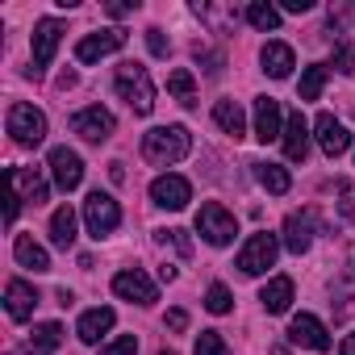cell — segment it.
<instances>
[{
	"label": "cell",
	"instance_id": "6da1fadb",
	"mask_svg": "<svg viewBox=\"0 0 355 355\" xmlns=\"http://www.w3.org/2000/svg\"><path fill=\"white\" fill-rule=\"evenodd\" d=\"M189 150H193V134H189L184 125H155V130L142 138V159L155 163V167L180 163Z\"/></svg>",
	"mask_w": 355,
	"mask_h": 355
},
{
	"label": "cell",
	"instance_id": "7a4b0ae2",
	"mask_svg": "<svg viewBox=\"0 0 355 355\" xmlns=\"http://www.w3.org/2000/svg\"><path fill=\"white\" fill-rule=\"evenodd\" d=\"M113 84H117V96H121L138 117H146V113L155 109V84H150V71H146L142 63H121Z\"/></svg>",
	"mask_w": 355,
	"mask_h": 355
},
{
	"label": "cell",
	"instance_id": "3957f363",
	"mask_svg": "<svg viewBox=\"0 0 355 355\" xmlns=\"http://www.w3.org/2000/svg\"><path fill=\"white\" fill-rule=\"evenodd\" d=\"M197 234H201L209 247H230L234 234H239V222H234V214H230L226 205L205 201V205L197 209Z\"/></svg>",
	"mask_w": 355,
	"mask_h": 355
},
{
	"label": "cell",
	"instance_id": "277c9868",
	"mask_svg": "<svg viewBox=\"0 0 355 355\" xmlns=\"http://www.w3.org/2000/svg\"><path fill=\"white\" fill-rule=\"evenodd\" d=\"M5 121H9V134H13L17 146H42V138H46V113L42 109L17 101V105H9Z\"/></svg>",
	"mask_w": 355,
	"mask_h": 355
},
{
	"label": "cell",
	"instance_id": "5b68a950",
	"mask_svg": "<svg viewBox=\"0 0 355 355\" xmlns=\"http://www.w3.org/2000/svg\"><path fill=\"white\" fill-rule=\"evenodd\" d=\"M276 255H280V239L268 234V230H259V234H251V239L243 243V251H239V272H243V276H263V272L276 263Z\"/></svg>",
	"mask_w": 355,
	"mask_h": 355
},
{
	"label": "cell",
	"instance_id": "8992f818",
	"mask_svg": "<svg viewBox=\"0 0 355 355\" xmlns=\"http://www.w3.org/2000/svg\"><path fill=\"white\" fill-rule=\"evenodd\" d=\"M84 222H88V234L101 243V239H109L117 226H121V209H117V201L109 197V193H88V201H84Z\"/></svg>",
	"mask_w": 355,
	"mask_h": 355
},
{
	"label": "cell",
	"instance_id": "52a82bcc",
	"mask_svg": "<svg viewBox=\"0 0 355 355\" xmlns=\"http://www.w3.org/2000/svg\"><path fill=\"white\" fill-rule=\"evenodd\" d=\"M63 34H67V26H63L59 17H42V21L34 26V67H30V76H34V80L51 67V59H55V51H59Z\"/></svg>",
	"mask_w": 355,
	"mask_h": 355
},
{
	"label": "cell",
	"instance_id": "ba28073f",
	"mask_svg": "<svg viewBox=\"0 0 355 355\" xmlns=\"http://www.w3.org/2000/svg\"><path fill=\"white\" fill-rule=\"evenodd\" d=\"M113 130H117V121H113V113L105 105H88V109H80L71 117V134H80L84 142H109Z\"/></svg>",
	"mask_w": 355,
	"mask_h": 355
},
{
	"label": "cell",
	"instance_id": "9c48e42d",
	"mask_svg": "<svg viewBox=\"0 0 355 355\" xmlns=\"http://www.w3.org/2000/svg\"><path fill=\"white\" fill-rule=\"evenodd\" d=\"M113 293H117L121 301H134V305H150V301H159L155 280H150L142 268H125V272H117V276H113Z\"/></svg>",
	"mask_w": 355,
	"mask_h": 355
},
{
	"label": "cell",
	"instance_id": "30bf717a",
	"mask_svg": "<svg viewBox=\"0 0 355 355\" xmlns=\"http://www.w3.org/2000/svg\"><path fill=\"white\" fill-rule=\"evenodd\" d=\"M150 201L159 209H184L193 201V184L184 180V175H155V184H150Z\"/></svg>",
	"mask_w": 355,
	"mask_h": 355
},
{
	"label": "cell",
	"instance_id": "8fae6325",
	"mask_svg": "<svg viewBox=\"0 0 355 355\" xmlns=\"http://www.w3.org/2000/svg\"><path fill=\"white\" fill-rule=\"evenodd\" d=\"M125 46V30H101V34H84L76 42V59L80 63H101L105 55L121 51Z\"/></svg>",
	"mask_w": 355,
	"mask_h": 355
},
{
	"label": "cell",
	"instance_id": "7c38bea8",
	"mask_svg": "<svg viewBox=\"0 0 355 355\" xmlns=\"http://www.w3.org/2000/svg\"><path fill=\"white\" fill-rule=\"evenodd\" d=\"M51 175H55V184H59L63 193H71V189H80V180H84V159H80L76 150H67V146H55V150H51Z\"/></svg>",
	"mask_w": 355,
	"mask_h": 355
},
{
	"label": "cell",
	"instance_id": "4fadbf2b",
	"mask_svg": "<svg viewBox=\"0 0 355 355\" xmlns=\"http://www.w3.org/2000/svg\"><path fill=\"white\" fill-rule=\"evenodd\" d=\"M288 343L309 347V351H330V334H326V326H322L313 313H297V318L288 322Z\"/></svg>",
	"mask_w": 355,
	"mask_h": 355
},
{
	"label": "cell",
	"instance_id": "5bb4252c",
	"mask_svg": "<svg viewBox=\"0 0 355 355\" xmlns=\"http://www.w3.org/2000/svg\"><path fill=\"white\" fill-rule=\"evenodd\" d=\"M313 134H318V142H322V150H326L330 159H338L343 150H351V134H347V125H343L334 113H318Z\"/></svg>",
	"mask_w": 355,
	"mask_h": 355
},
{
	"label": "cell",
	"instance_id": "9a60e30c",
	"mask_svg": "<svg viewBox=\"0 0 355 355\" xmlns=\"http://www.w3.org/2000/svg\"><path fill=\"white\" fill-rule=\"evenodd\" d=\"M284 134V113H280V101L276 96H255V138L259 142H272Z\"/></svg>",
	"mask_w": 355,
	"mask_h": 355
},
{
	"label": "cell",
	"instance_id": "2e32d148",
	"mask_svg": "<svg viewBox=\"0 0 355 355\" xmlns=\"http://www.w3.org/2000/svg\"><path fill=\"white\" fill-rule=\"evenodd\" d=\"M9 180H13L17 197H21V201H30V205H42V201L51 197L46 175H42L38 167H9Z\"/></svg>",
	"mask_w": 355,
	"mask_h": 355
},
{
	"label": "cell",
	"instance_id": "e0dca14e",
	"mask_svg": "<svg viewBox=\"0 0 355 355\" xmlns=\"http://www.w3.org/2000/svg\"><path fill=\"white\" fill-rule=\"evenodd\" d=\"M280 138H284V155L293 163H305V155H309V121L301 117V109L284 117V134Z\"/></svg>",
	"mask_w": 355,
	"mask_h": 355
},
{
	"label": "cell",
	"instance_id": "ac0fdd59",
	"mask_svg": "<svg viewBox=\"0 0 355 355\" xmlns=\"http://www.w3.org/2000/svg\"><path fill=\"white\" fill-rule=\"evenodd\" d=\"M259 63H263V71H268L272 80H288V76H293V67H297V55H293V46H288V42H263Z\"/></svg>",
	"mask_w": 355,
	"mask_h": 355
},
{
	"label": "cell",
	"instance_id": "d6986e66",
	"mask_svg": "<svg viewBox=\"0 0 355 355\" xmlns=\"http://www.w3.org/2000/svg\"><path fill=\"white\" fill-rule=\"evenodd\" d=\"M284 247L293 255H305L313 247V214H288L284 218Z\"/></svg>",
	"mask_w": 355,
	"mask_h": 355
},
{
	"label": "cell",
	"instance_id": "ffe728a7",
	"mask_svg": "<svg viewBox=\"0 0 355 355\" xmlns=\"http://www.w3.org/2000/svg\"><path fill=\"white\" fill-rule=\"evenodd\" d=\"M34 305H38L34 284H26V280H9V284H5V309H9L13 322H26V318L34 313Z\"/></svg>",
	"mask_w": 355,
	"mask_h": 355
},
{
	"label": "cell",
	"instance_id": "44dd1931",
	"mask_svg": "<svg viewBox=\"0 0 355 355\" xmlns=\"http://www.w3.org/2000/svg\"><path fill=\"white\" fill-rule=\"evenodd\" d=\"M113 322H117V313H113L109 305H96V309H84V313H80L76 334H80V343H101V334H109Z\"/></svg>",
	"mask_w": 355,
	"mask_h": 355
},
{
	"label": "cell",
	"instance_id": "7402d4cb",
	"mask_svg": "<svg viewBox=\"0 0 355 355\" xmlns=\"http://www.w3.org/2000/svg\"><path fill=\"white\" fill-rule=\"evenodd\" d=\"M259 305H263L268 313H284V309L293 305V280H288V276H272V280L263 284V293H259Z\"/></svg>",
	"mask_w": 355,
	"mask_h": 355
},
{
	"label": "cell",
	"instance_id": "603a6c76",
	"mask_svg": "<svg viewBox=\"0 0 355 355\" xmlns=\"http://www.w3.org/2000/svg\"><path fill=\"white\" fill-rule=\"evenodd\" d=\"M214 121H218L234 142L247 134V113H243V105H239V101H218V105H214Z\"/></svg>",
	"mask_w": 355,
	"mask_h": 355
},
{
	"label": "cell",
	"instance_id": "cb8c5ba5",
	"mask_svg": "<svg viewBox=\"0 0 355 355\" xmlns=\"http://www.w3.org/2000/svg\"><path fill=\"white\" fill-rule=\"evenodd\" d=\"M13 255H17V263H21V268H30V272H51V255H46L30 234H17Z\"/></svg>",
	"mask_w": 355,
	"mask_h": 355
},
{
	"label": "cell",
	"instance_id": "d4e9b609",
	"mask_svg": "<svg viewBox=\"0 0 355 355\" xmlns=\"http://www.w3.org/2000/svg\"><path fill=\"white\" fill-rule=\"evenodd\" d=\"M251 167H255V180H259L272 197H284V193L293 189V175H288L280 163H251Z\"/></svg>",
	"mask_w": 355,
	"mask_h": 355
},
{
	"label": "cell",
	"instance_id": "484cf974",
	"mask_svg": "<svg viewBox=\"0 0 355 355\" xmlns=\"http://www.w3.org/2000/svg\"><path fill=\"white\" fill-rule=\"evenodd\" d=\"M167 92L180 101L184 109H197V80H193L189 67H175V71L167 76Z\"/></svg>",
	"mask_w": 355,
	"mask_h": 355
},
{
	"label": "cell",
	"instance_id": "4316f807",
	"mask_svg": "<svg viewBox=\"0 0 355 355\" xmlns=\"http://www.w3.org/2000/svg\"><path fill=\"white\" fill-rule=\"evenodd\" d=\"M51 243L63 247V251L76 243V209L71 205H59L55 209V218H51Z\"/></svg>",
	"mask_w": 355,
	"mask_h": 355
},
{
	"label": "cell",
	"instance_id": "83f0119b",
	"mask_svg": "<svg viewBox=\"0 0 355 355\" xmlns=\"http://www.w3.org/2000/svg\"><path fill=\"white\" fill-rule=\"evenodd\" d=\"M59 343H63V326H59V322H42V326H34V334H30V351H34V355H55Z\"/></svg>",
	"mask_w": 355,
	"mask_h": 355
},
{
	"label": "cell",
	"instance_id": "f1b7e54d",
	"mask_svg": "<svg viewBox=\"0 0 355 355\" xmlns=\"http://www.w3.org/2000/svg\"><path fill=\"white\" fill-rule=\"evenodd\" d=\"M247 21H251L255 30L272 34V30H280V9L268 5V0H251V5H247Z\"/></svg>",
	"mask_w": 355,
	"mask_h": 355
},
{
	"label": "cell",
	"instance_id": "f546056e",
	"mask_svg": "<svg viewBox=\"0 0 355 355\" xmlns=\"http://www.w3.org/2000/svg\"><path fill=\"white\" fill-rule=\"evenodd\" d=\"M326 76H330V71H326L322 63L305 67V71H301V84H297V96H301V101H318L322 88H326Z\"/></svg>",
	"mask_w": 355,
	"mask_h": 355
},
{
	"label": "cell",
	"instance_id": "4dcf8cb0",
	"mask_svg": "<svg viewBox=\"0 0 355 355\" xmlns=\"http://www.w3.org/2000/svg\"><path fill=\"white\" fill-rule=\"evenodd\" d=\"M230 305H234L230 288H226V284H209V293H205V309H209V313H230Z\"/></svg>",
	"mask_w": 355,
	"mask_h": 355
},
{
	"label": "cell",
	"instance_id": "1f68e13d",
	"mask_svg": "<svg viewBox=\"0 0 355 355\" xmlns=\"http://www.w3.org/2000/svg\"><path fill=\"white\" fill-rule=\"evenodd\" d=\"M193 355H230V351H226V343H222V334H218V330H201V334H197Z\"/></svg>",
	"mask_w": 355,
	"mask_h": 355
},
{
	"label": "cell",
	"instance_id": "d6a6232c",
	"mask_svg": "<svg viewBox=\"0 0 355 355\" xmlns=\"http://www.w3.org/2000/svg\"><path fill=\"white\" fill-rule=\"evenodd\" d=\"M155 239L159 243H175V251H180V255H193V239L184 230H155Z\"/></svg>",
	"mask_w": 355,
	"mask_h": 355
},
{
	"label": "cell",
	"instance_id": "836d02e7",
	"mask_svg": "<svg viewBox=\"0 0 355 355\" xmlns=\"http://www.w3.org/2000/svg\"><path fill=\"white\" fill-rule=\"evenodd\" d=\"M334 67L343 76H355V51H351V42H338L334 46Z\"/></svg>",
	"mask_w": 355,
	"mask_h": 355
},
{
	"label": "cell",
	"instance_id": "e575fe53",
	"mask_svg": "<svg viewBox=\"0 0 355 355\" xmlns=\"http://www.w3.org/2000/svg\"><path fill=\"white\" fill-rule=\"evenodd\" d=\"M101 355H138V334H121V338H113Z\"/></svg>",
	"mask_w": 355,
	"mask_h": 355
},
{
	"label": "cell",
	"instance_id": "d590c367",
	"mask_svg": "<svg viewBox=\"0 0 355 355\" xmlns=\"http://www.w3.org/2000/svg\"><path fill=\"white\" fill-rule=\"evenodd\" d=\"M146 46H150V55H155V59H167V38H163V30H155V26H150V30H146Z\"/></svg>",
	"mask_w": 355,
	"mask_h": 355
},
{
	"label": "cell",
	"instance_id": "8d00e7d4",
	"mask_svg": "<svg viewBox=\"0 0 355 355\" xmlns=\"http://www.w3.org/2000/svg\"><path fill=\"white\" fill-rule=\"evenodd\" d=\"M167 330H175V334L189 330V313L184 309H167Z\"/></svg>",
	"mask_w": 355,
	"mask_h": 355
},
{
	"label": "cell",
	"instance_id": "74e56055",
	"mask_svg": "<svg viewBox=\"0 0 355 355\" xmlns=\"http://www.w3.org/2000/svg\"><path fill=\"white\" fill-rule=\"evenodd\" d=\"M280 9H284V13H309L313 0H280Z\"/></svg>",
	"mask_w": 355,
	"mask_h": 355
},
{
	"label": "cell",
	"instance_id": "f35d334b",
	"mask_svg": "<svg viewBox=\"0 0 355 355\" xmlns=\"http://www.w3.org/2000/svg\"><path fill=\"white\" fill-rule=\"evenodd\" d=\"M134 9H138V5H105L109 17H125V13H134Z\"/></svg>",
	"mask_w": 355,
	"mask_h": 355
},
{
	"label": "cell",
	"instance_id": "ab89813d",
	"mask_svg": "<svg viewBox=\"0 0 355 355\" xmlns=\"http://www.w3.org/2000/svg\"><path fill=\"white\" fill-rule=\"evenodd\" d=\"M109 180H113V184L125 180V163H109Z\"/></svg>",
	"mask_w": 355,
	"mask_h": 355
},
{
	"label": "cell",
	"instance_id": "60d3db41",
	"mask_svg": "<svg viewBox=\"0 0 355 355\" xmlns=\"http://www.w3.org/2000/svg\"><path fill=\"white\" fill-rule=\"evenodd\" d=\"M175 276H180V272H175V268H171V263H163V268H159V280H163V284H171V280H175Z\"/></svg>",
	"mask_w": 355,
	"mask_h": 355
},
{
	"label": "cell",
	"instance_id": "b9f144b4",
	"mask_svg": "<svg viewBox=\"0 0 355 355\" xmlns=\"http://www.w3.org/2000/svg\"><path fill=\"white\" fill-rule=\"evenodd\" d=\"M338 355H355V334H347V338L338 343Z\"/></svg>",
	"mask_w": 355,
	"mask_h": 355
},
{
	"label": "cell",
	"instance_id": "7bdbcfd3",
	"mask_svg": "<svg viewBox=\"0 0 355 355\" xmlns=\"http://www.w3.org/2000/svg\"><path fill=\"white\" fill-rule=\"evenodd\" d=\"M59 88H76V71H63L59 76Z\"/></svg>",
	"mask_w": 355,
	"mask_h": 355
},
{
	"label": "cell",
	"instance_id": "ee69618b",
	"mask_svg": "<svg viewBox=\"0 0 355 355\" xmlns=\"http://www.w3.org/2000/svg\"><path fill=\"white\" fill-rule=\"evenodd\" d=\"M272 355H288V351H284V347H276V351H272Z\"/></svg>",
	"mask_w": 355,
	"mask_h": 355
},
{
	"label": "cell",
	"instance_id": "f6af8a7d",
	"mask_svg": "<svg viewBox=\"0 0 355 355\" xmlns=\"http://www.w3.org/2000/svg\"><path fill=\"white\" fill-rule=\"evenodd\" d=\"M159 355H171V351H159Z\"/></svg>",
	"mask_w": 355,
	"mask_h": 355
}]
</instances>
